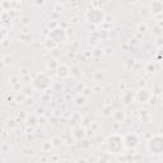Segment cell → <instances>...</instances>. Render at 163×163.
Here are the masks:
<instances>
[{
  "label": "cell",
  "instance_id": "cell-1",
  "mask_svg": "<svg viewBox=\"0 0 163 163\" xmlns=\"http://www.w3.org/2000/svg\"><path fill=\"white\" fill-rule=\"evenodd\" d=\"M104 149H106L108 153H112V154L121 153V150L124 149V140H122V136L117 135V134L110 135L106 140H104Z\"/></svg>",
  "mask_w": 163,
  "mask_h": 163
},
{
  "label": "cell",
  "instance_id": "cell-2",
  "mask_svg": "<svg viewBox=\"0 0 163 163\" xmlns=\"http://www.w3.org/2000/svg\"><path fill=\"white\" fill-rule=\"evenodd\" d=\"M50 83H51V79H50L49 75L45 74V73H38L36 77L33 78V82H32L34 89H37V91L47 89L50 87Z\"/></svg>",
  "mask_w": 163,
  "mask_h": 163
},
{
  "label": "cell",
  "instance_id": "cell-3",
  "mask_svg": "<svg viewBox=\"0 0 163 163\" xmlns=\"http://www.w3.org/2000/svg\"><path fill=\"white\" fill-rule=\"evenodd\" d=\"M85 19L89 23H93V24H101L104 21V11L100 8L89 9L85 13Z\"/></svg>",
  "mask_w": 163,
  "mask_h": 163
},
{
  "label": "cell",
  "instance_id": "cell-4",
  "mask_svg": "<svg viewBox=\"0 0 163 163\" xmlns=\"http://www.w3.org/2000/svg\"><path fill=\"white\" fill-rule=\"evenodd\" d=\"M148 150L150 154H161L163 152V139L161 135H154L149 139Z\"/></svg>",
  "mask_w": 163,
  "mask_h": 163
},
{
  "label": "cell",
  "instance_id": "cell-5",
  "mask_svg": "<svg viewBox=\"0 0 163 163\" xmlns=\"http://www.w3.org/2000/svg\"><path fill=\"white\" fill-rule=\"evenodd\" d=\"M122 140H124V147L127 149H135L139 144V138L136 134H134V133L126 134V135L122 138Z\"/></svg>",
  "mask_w": 163,
  "mask_h": 163
},
{
  "label": "cell",
  "instance_id": "cell-6",
  "mask_svg": "<svg viewBox=\"0 0 163 163\" xmlns=\"http://www.w3.org/2000/svg\"><path fill=\"white\" fill-rule=\"evenodd\" d=\"M50 38L52 42L60 43L66 40V33L62 28H54V30H51V32H50Z\"/></svg>",
  "mask_w": 163,
  "mask_h": 163
},
{
  "label": "cell",
  "instance_id": "cell-7",
  "mask_svg": "<svg viewBox=\"0 0 163 163\" xmlns=\"http://www.w3.org/2000/svg\"><path fill=\"white\" fill-rule=\"evenodd\" d=\"M70 72V69H69V66H66V65H60L59 64V66L56 68V74H57V77L59 78H66V77H69V73Z\"/></svg>",
  "mask_w": 163,
  "mask_h": 163
},
{
  "label": "cell",
  "instance_id": "cell-8",
  "mask_svg": "<svg viewBox=\"0 0 163 163\" xmlns=\"http://www.w3.org/2000/svg\"><path fill=\"white\" fill-rule=\"evenodd\" d=\"M150 9H152V13L153 14H159L162 9H163V5L161 0H153L152 5H150Z\"/></svg>",
  "mask_w": 163,
  "mask_h": 163
},
{
  "label": "cell",
  "instance_id": "cell-9",
  "mask_svg": "<svg viewBox=\"0 0 163 163\" xmlns=\"http://www.w3.org/2000/svg\"><path fill=\"white\" fill-rule=\"evenodd\" d=\"M150 97V93L147 89H140L138 92V100L140 102H147Z\"/></svg>",
  "mask_w": 163,
  "mask_h": 163
},
{
  "label": "cell",
  "instance_id": "cell-10",
  "mask_svg": "<svg viewBox=\"0 0 163 163\" xmlns=\"http://www.w3.org/2000/svg\"><path fill=\"white\" fill-rule=\"evenodd\" d=\"M46 66H47V69H56L57 66H59V61H57L56 59H54V57H51V59H49L47 61H46Z\"/></svg>",
  "mask_w": 163,
  "mask_h": 163
},
{
  "label": "cell",
  "instance_id": "cell-11",
  "mask_svg": "<svg viewBox=\"0 0 163 163\" xmlns=\"http://www.w3.org/2000/svg\"><path fill=\"white\" fill-rule=\"evenodd\" d=\"M113 119L117 121V122H122V121L125 120V113L122 112V111H116L113 113Z\"/></svg>",
  "mask_w": 163,
  "mask_h": 163
},
{
  "label": "cell",
  "instance_id": "cell-12",
  "mask_svg": "<svg viewBox=\"0 0 163 163\" xmlns=\"http://www.w3.org/2000/svg\"><path fill=\"white\" fill-rule=\"evenodd\" d=\"M104 78H106V74H104V72H102V70H98V72L94 74V79H96L97 82H103Z\"/></svg>",
  "mask_w": 163,
  "mask_h": 163
},
{
  "label": "cell",
  "instance_id": "cell-13",
  "mask_svg": "<svg viewBox=\"0 0 163 163\" xmlns=\"http://www.w3.org/2000/svg\"><path fill=\"white\" fill-rule=\"evenodd\" d=\"M85 102H87V100L84 97H82V96H79L78 98H75V104H77V106H84Z\"/></svg>",
  "mask_w": 163,
  "mask_h": 163
},
{
  "label": "cell",
  "instance_id": "cell-14",
  "mask_svg": "<svg viewBox=\"0 0 163 163\" xmlns=\"http://www.w3.org/2000/svg\"><path fill=\"white\" fill-rule=\"evenodd\" d=\"M5 36H7V30H5L4 27H2V26H0V43H2L3 41H4Z\"/></svg>",
  "mask_w": 163,
  "mask_h": 163
},
{
  "label": "cell",
  "instance_id": "cell-15",
  "mask_svg": "<svg viewBox=\"0 0 163 163\" xmlns=\"http://www.w3.org/2000/svg\"><path fill=\"white\" fill-rule=\"evenodd\" d=\"M33 4L40 7V5H43L45 4V0H33Z\"/></svg>",
  "mask_w": 163,
  "mask_h": 163
},
{
  "label": "cell",
  "instance_id": "cell-16",
  "mask_svg": "<svg viewBox=\"0 0 163 163\" xmlns=\"http://www.w3.org/2000/svg\"><path fill=\"white\" fill-rule=\"evenodd\" d=\"M145 31H147V24H140V26H139V32L144 33Z\"/></svg>",
  "mask_w": 163,
  "mask_h": 163
},
{
  "label": "cell",
  "instance_id": "cell-17",
  "mask_svg": "<svg viewBox=\"0 0 163 163\" xmlns=\"http://www.w3.org/2000/svg\"><path fill=\"white\" fill-rule=\"evenodd\" d=\"M154 33L157 36H161V28L159 27H154Z\"/></svg>",
  "mask_w": 163,
  "mask_h": 163
},
{
  "label": "cell",
  "instance_id": "cell-18",
  "mask_svg": "<svg viewBox=\"0 0 163 163\" xmlns=\"http://www.w3.org/2000/svg\"><path fill=\"white\" fill-rule=\"evenodd\" d=\"M0 13H2V8H0Z\"/></svg>",
  "mask_w": 163,
  "mask_h": 163
}]
</instances>
